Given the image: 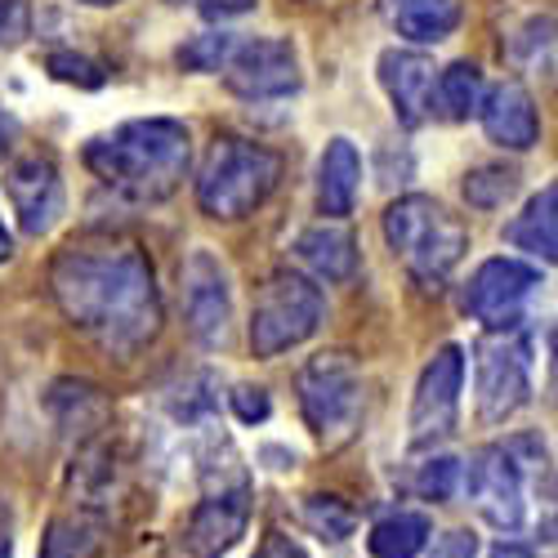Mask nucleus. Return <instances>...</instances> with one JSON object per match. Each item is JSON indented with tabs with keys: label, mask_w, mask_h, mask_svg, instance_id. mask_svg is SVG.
Segmentation results:
<instances>
[{
	"label": "nucleus",
	"mask_w": 558,
	"mask_h": 558,
	"mask_svg": "<svg viewBox=\"0 0 558 558\" xmlns=\"http://www.w3.org/2000/svg\"><path fill=\"white\" fill-rule=\"evenodd\" d=\"M255 558H308L291 536H282V532H268L264 536V545L255 549Z\"/></svg>",
	"instance_id": "2f4dec72"
},
{
	"label": "nucleus",
	"mask_w": 558,
	"mask_h": 558,
	"mask_svg": "<svg viewBox=\"0 0 558 558\" xmlns=\"http://www.w3.org/2000/svg\"><path fill=\"white\" fill-rule=\"evenodd\" d=\"M251 5H255V0H202V14L206 19H223V14H242Z\"/></svg>",
	"instance_id": "473e14b6"
},
{
	"label": "nucleus",
	"mask_w": 558,
	"mask_h": 558,
	"mask_svg": "<svg viewBox=\"0 0 558 558\" xmlns=\"http://www.w3.org/2000/svg\"><path fill=\"white\" fill-rule=\"evenodd\" d=\"M81 5H117V0H81Z\"/></svg>",
	"instance_id": "4c0bfd02"
},
{
	"label": "nucleus",
	"mask_w": 558,
	"mask_h": 558,
	"mask_svg": "<svg viewBox=\"0 0 558 558\" xmlns=\"http://www.w3.org/2000/svg\"><path fill=\"white\" fill-rule=\"evenodd\" d=\"M478 117H483L487 138H492V144H500V148L523 153V148H532L541 138L536 104H532V95L519 81H505V85L487 89L483 104H478Z\"/></svg>",
	"instance_id": "dca6fc26"
},
{
	"label": "nucleus",
	"mask_w": 558,
	"mask_h": 558,
	"mask_svg": "<svg viewBox=\"0 0 558 558\" xmlns=\"http://www.w3.org/2000/svg\"><path fill=\"white\" fill-rule=\"evenodd\" d=\"M14 255V242H10V232H5V223H0V264H5Z\"/></svg>",
	"instance_id": "e433bc0d"
},
{
	"label": "nucleus",
	"mask_w": 558,
	"mask_h": 558,
	"mask_svg": "<svg viewBox=\"0 0 558 558\" xmlns=\"http://www.w3.org/2000/svg\"><path fill=\"white\" fill-rule=\"evenodd\" d=\"M509 193H514V170H500V166H483L464 179V197L483 210H496Z\"/></svg>",
	"instance_id": "a878e982"
},
{
	"label": "nucleus",
	"mask_w": 558,
	"mask_h": 558,
	"mask_svg": "<svg viewBox=\"0 0 558 558\" xmlns=\"http://www.w3.org/2000/svg\"><path fill=\"white\" fill-rule=\"evenodd\" d=\"M183 322L197 344L219 349L228 340V322H232V291H228V272L223 264L197 246L189 259H183Z\"/></svg>",
	"instance_id": "9d476101"
},
{
	"label": "nucleus",
	"mask_w": 558,
	"mask_h": 558,
	"mask_svg": "<svg viewBox=\"0 0 558 558\" xmlns=\"http://www.w3.org/2000/svg\"><path fill=\"white\" fill-rule=\"evenodd\" d=\"M99 549V527L85 514H63L50 523L40 541V558H89Z\"/></svg>",
	"instance_id": "5701e85b"
},
{
	"label": "nucleus",
	"mask_w": 558,
	"mask_h": 558,
	"mask_svg": "<svg viewBox=\"0 0 558 558\" xmlns=\"http://www.w3.org/2000/svg\"><path fill=\"white\" fill-rule=\"evenodd\" d=\"M223 85L238 99H287L300 89V59L291 40L255 36L246 45H232L223 63Z\"/></svg>",
	"instance_id": "1a4fd4ad"
},
{
	"label": "nucleus",
	"mask_w": 558,
	"mask_h": 558,
	"mask_svg": "<svg viewBox=\"0 0 558 558\" xmlns=\"http://www.w3.org/2000/svg\"><path fill=\"white\" fill-rule=\"evenodd\" d=\"M10 138H14V117L0 108V157H5V148H10Z\"/></svg>",
	"instance_id": "f704fd0d"
},
{
	"label": "nucleus",
	"mask_w": 558,
	"mask_h": 558,
	"mask_svg": "<svg viewBox=\"0 0 558 558\" xmlns=\"http://www.w3.org/2000/svg\"><path fill=\"white\" fill-rule=\"evenodd\" d=\"M470 496L478 505V514L505 532L514 536L523 527V514H527V500H523V474H519V460L509 456L505 447H483L474 460H470Z\"/></svg>",
	"instance_id": "f8f14e48"
},
{
	"label": "nucleus",
	"mask_w": 558,
	"mask_h": 558,
	"mask_svg": "<svg viewBox=\"0 0 558 558\" xmlns=\"http://www.w3.org/2000/svg\"><path fill=\"white\" fill-rule=\"evenodd\" d=\"M460 393H464V353L460 344H442L429 366L421 371V385L411 398V438L429 447L456 434L460 421Z\"/></svg>",
	"instance_id": "6e6552de"
},
{
	"label": "nucleus",
	"mask_w": 558,
	"mask_h": 558,
	"mask_svg": "<svg viewBox=\"0 0 558 558\" xmlns=\"http://www.w3.org/2000/svg\"><path fill=\"white\" fill-rule=\"evenodd\" d=\"M295 255L317 277H327V282H344V277H353V268H357V242H353V232L336 219L304 228L300 242H295Z\"/></svg>",
	"instance_id": "a211bd4d"
},
{
	"label": "nucleus",
	"mask_w": 558,
	"mask_h": 558,
	"mask_svg": "<svg viewBox=\"0 0 558 558\" xmlns=\"http://www.w3.org/2000/svg\"><path fill=\"white\" fill-rule=\"evenodd\" d=\"M434 95H438V112L447 121H470L483 104V72L474 63H451L434 76Z\"/></svg>",
	"instance_id": "4be33fe9"
},
{
	"label": "nucleus",
	"mask_w": 558,
	"mask_h": 558,
	"mask_svg": "<svg viewBox=\"0 0 558 558\" xmlns=\"http://www.w3.org/2000/svg\"><path fill=\"white\" fill-rule=\"evenodd\" d=\"M393 23H398V32L407 40L434 45V40H447L456 32L460 5H456V0H398Z\"/></svg>",
	"instance_id": "412c9836"
},
{
	"label": "nucleus",
	"mask_w": 558,
	"mask_h": 558,
	"mask_svg": "<svg viewBox=\"0 0 558 558\" xmlns=\"http://www.w3.org/2000/svg\"><path fill=\"white\" fill-rule=\"evenodd\" d=\"M189 130L170 117L125 121L85 144V166L130 202H166L189 174Z\"/></svg>",
	"instance_id": "f03ea898"
},
{
	"label": "nucleus",
	"mask_w": 558,
	"mask_h": 558,
	"mask_svg": "<svg viewBox=\"0 0 558 558\" xmlns=\"http://www.w3.org/2000/svg\"><path fill=\"white\" fill-rule=\"evenodd\" d=\"M505 238L514 242L519 251L554 264V255H558V189H554V183L527 202V210L505 228Z\"/></svg>",
	"instance_id": "6ab92c4d"
},
{
	"label": "nucleus",
	"mask_w": 558,
	"mask_h": 558,
	"mask_svg": "<svg viewBox=\"0 0 558 558\" xmlns=\"http://www.w3.org/2000/svg\"><path fill=\"white\" fill-rule=\"evenodd\" d=\"M246 523H251V487L246 483L219 487L193 509L189 527H183V549L193 558H223L246 536Z\"/></svg>",
	"instance_id": "ddd939ff"
},
{
	"label": "nucleus",
	"mask_w": 558,
	"mask_h": 558,
	"mask_svg": "<svg viewBox=\"0 0 558 558\" xmlns=\"http://www.w3.org/2000/svg\"><path fill=\"white\" fill-rule=\"evenodd\" d=\"M541 287V272L532 264L519 259H487L470 291H464V308H470L487 331H519L523 304L532 300V291Z\"/></svg>",
	"instance_id": "9b49d317"
},
{
	"label": "nucleus",
	"mask_w": 558,
	"mask_h": 558,
	"mask_svg": "<svg viewBox=\"0 0 558 558\" xmlns=\"http://www.w3.org/2000/svg\"><path fill=\"white\" fill-rule=\"evenodd\" d=\"M5 193H10V206L23 223L27 238H40L50 232L63 215V179H59V166L50 157H19L10 170H5Z\"/></svg>",
	"instance_id": "4468645a"
},
{
	"label": "nucleus",
	"mask_w": 558,
	"mask_h": 558,
	"mask_svg": "<svg viewBox=\"0 0 558 558\" xmlns=\"http://www.w3.org/2000/svg\"><path fill=\"white\" fill-rule=\"evenodd\" d=\"M322 313H327V300L322 291L300 272H272L268 282L255 295V313H251V349L255 357H277L295 344H304L317 327Z\"/></svg>",
	"instance_id": "39448f33"
},
{
	"label": "nucleus",
	"mask_w": 558,
	"mask_h": 558,
	"mask_svg": "<svg viewBox=\"0 0 558 558\" xmlns=\"http://www.w3.org/2000/svg\"><path fill=\"white\" fill-rule=\"evenodd\" d=\"M357 193H362V157L349 138H331L317 166V210L327 219H344L353 215Z\"/></svg>",
	"instance_id": "f3484780"
},
{
	"label": "nucleus",
	"mask_w": 558,
	"mask_h": 558,
	"mask_svg": "<svg viewBox=\"0 0 558 558\" xmlns=\"http://www.w3.org/2000/svg\"><path fill=\"white\" fill-rule=\"evenodd\" d=\"M474 385H478V415L487 425L509 421L532 398V353L527 340L514 331H496L474 349Z\"/></svg>",
	"instance_id": "0eeeda50"
},
{
	"label": "nucleus",
	"mask_w": 558,
	"mask_h": 558,
	"mask_svg": "<svg viewBox=\"0 0 558 558\" xmlns=\"http://www.w3.org/2000/svg\"><path fill=\"white\" fill-rule=\"evenodd\" d=\"M50 72H54L59 81H68V85H85V89L104 85V68H99V63H89V59H81V54H50Z\"/></svg>",
	"instance_id": "cd10ccee"
},
{
	"label": "nucleus",
	"mask_w": 558,
	"mask_h": 558,
	"mask_svg": "<svg viewBox=\"0 0 558 558\" xmlns=\"http://www.w3.org/2000/svg\"><path fill=\"white\" fill-rule=\"evenodd\" d=\"M460 483V464L451 456H438V460H425L421 464V478H415V487H421V496L429 500H447Z\"/></svg>",
	"instance_id": "bb28decb"
},
{
	"label": "nucleus",
	"mask_w": 558,
	"mask_h": 558,
	"mask_svg": "<svg viewBox=\"0 0 558 558\" xmlns=\"http://www.w3.org/2000/svg\"><path fill=\"white\" fill-rule=\"evenodd\" d=\"M300 407L322 442H344L362 411V371L344 349L317 353L300 371Z\"/></svg>",
	"instance_id": "423d86ee"
},
{
	"label": "nucleus",
	"mask_w": 558,
	"mask_h": 558,
	"mask_svg": "<svg viewBox=\"0 0 558 558\" xmlns=\"http://www.w3.org/2000/svg\"><path fill=\"white\" fill-rule=\"evenodd\" d=\"M0 558H10V509L0 500Z\"/></svg>",
	"instance_id": "72a5a7b5"
},
{
	"label": "nucleus",
	"mask_w": 558,
	"mask_h": 558,
	"mask_svg": "<svg viewBox=\"0 0 558 558\" xmlns=\"http://www.w3.org/2000/svg\"><path fill=\"white\" fill-rule=\"evenodd\" d=\"M232 40L228 32H206V36H193L189 45L179 50V63L189 68V72H219L223 63H228V54H232Z\"/></svg>",
	"instance_id": "393cba45"
},
{
	"label": "nucleus",
	"mask_w": 558,
	"mask_h": 558,
	"mask_svg": "<svg viewBox=\"0 0 558 558\" xmlns=\"http://www.w3.org/2000/svg\"><path fill=\"white\" fill-rule=\"evenodd\" d=\"M366 545L376 558H421V549L429 545V519L415 509H398V514H385L371 527Z\"/></svg>",
	"instance_id": "aec40b11"
},
{
	"label": "nucleus",
	"mask_w": 558,
	"mask_h": 558,
	"mask_svg": "<svg viewBox=\"0 0 558 558\" xmlns=\"http://www.w3.org/2000/svg\"><path fill=\"white\" fill-rule=\"evenodd\" d=\"M492 558H536L532 549H523V545H496L492 549Z\"/></svg>",
	"instance_id": "c9c22d12"
},
{
	"label": "nucleus",
	"mask_w": 558,
	"mask_h": 558,
	"mask_svg": "<svg viewBox=\"0 0 558 558\" xmlns=\"http://www.w3.org/2000/svg\"><path fill=\"white\" fill-rule=\"evenodd\" d=\"M385 238L415 282L434 291L447 282V272L460 264V255L470 251L464 223L434 197H398L385 210Z\"/></svg>",
	"instance_id": "7ed1b4c3"
},
{
	"label": "nucleus",
	"mask_w": 558,
	"mask_h": 558,
	"mask_svg": "<svg viewBox=\"0 0 558 558\" xmlns=\"http://www.w3.org/2000/svg\"><path fill=\"white\" fill-rule=\"evenodd\" d=\"M434 59L415 50H385L380 54V85L393 104V117L415 130L434 112Z\"/></svg>",
	"instance_id": "2eb2a0df"
},
{
	"label": "nucleus",
	"mask_w": 558,
	"mask_h": 558,
	"mask_svg": "<svg viewBox=\"0 0 558 558\" xmlns=\"http://www.w3.org/2000/svg\"><path fill=\"white\" fill-rule=\"evenodd\" d=\"M304 523H308L322 541H344V536L353 532L349 505L336 500V496H308V505H304Z\"/></svg>",
	"instance_id": "b1692460"
},
{
	"label": "nucleus",
	"mask_w": 558,
	"mask_h": 558,
	"mask_svg": "<svg viewBox=\"0 0 558 558\" xmlns=\"http://www.w3.org/2000/svg\"><path fill=\"white\" fill-rule=\"evenodd\" d=\"M50 291L63 317L108 357H134L161 331V295L144 246L112 232L76 238L50 268Z\"/></svg>",
	"instance_id": "f257e3e1"
},
{
	"label": "nucleus",
	"mask_w": 558,
	"mask_h": 558,
	"mask_svg": "<svg viewBox=\"0 0 558 558\" xmlns=\"http://www.w3.org/2000/svg\"><path fill=\"white\" fill-rule=\"evenodd\" d=\"M429 558H478V545L470 532H447V536H438Z\"/></svg>",
	"instance_id": "7c9ffc66"
},
{
	"label": "nucleus",
	"mask_w": 558,
	"mask_h": 558,
	"mask_svg": "<svg viewBox=\"0 0 558 558\" xmlns=\"http://www.w3.org/2000/svg\"><path fill=\"white\" fill-rule=\"evenodd\" d=\"M27 36V0H0V50Z\"/></svg>",
	"instance_id": "c85d7f7f"
},
{
	"label": "nucleus",
	"mask_w": 558,
	"mask_h": 558,
	"mask_svg": "<svg viewBox=\"0 0 558 558\" xmlns=\"http://www.w3.org/2000/svg\"><path fill=\"white\" fill-rule=\"evenodd\" d=\"M282 179V157L251 138H215L206 166L197 174V202L210 219H246L255 215Z\"/></svg>",
	"instance_id": "20e7f679"
},
{
	"label": "nucleus",
	"mask_w": 558,
	"mask_h": 558,
	"mask_svg": "<svg viewBox=\"0 0 558 558\" xmlns=\"http://www.w3.org/2000/svg\"><path fill=\"white\" fill-rule=\"evenodd\" d=\"M232 411H238L246 425H255V421H264V415H268V393L264 389H251V385L232 389Z\"/></svg>",
	"instance_id": "c756f323"
}]
</instances>
